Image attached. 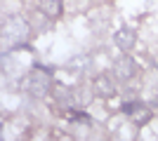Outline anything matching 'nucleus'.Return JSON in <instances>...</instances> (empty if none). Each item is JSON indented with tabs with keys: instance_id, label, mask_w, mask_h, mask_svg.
Returning a JSON list of instances; mask_svg holds the SVG:
<instances>
[{
	"instance_id": "423d86ee",
	"label": "nucleus",
	"mask_w": 158,
	"mask_h": 141,
	"mask_svg": "<svg viewBox=\"0 0 158 141\" xmlns=\"http://www.w3.org/2000/svg\"><path fill=\"white\" fill-rule=\"evenodd\" d=\"M92 87H94V94H102V96H113L116 94V85H113L111 75H97Z\"/></svg>"
},
{
	"instance_id": "7ed1b4c3",
	"label": "nucleus",
	"mask_w": 158,
	"mask_h": 141,
	"mask_svg": "<svg viewBox=\"0 0 158 141\" xmlns=\"http://www.w3.org/2000/svg\"><path fill=\"white\" fill-rule=\"evenodd\" d=\"M120 111H123V115H127L132 120V125H144V122L151 120V115H153L151 104H144V101H139V99L125 101V104L120 106Z\"/></svg>"
},
{
	"instance_id": "1a4fd4ad",
	"label": "nucleus",
	"mask_w": 158,
	"mask_h": 141,
	"mask_svg": "<svg viewBox=\"0 0 158 141\" xmlns=\"http://www.w3.org/2000/svg\"><path fill=\"white\" fill-rule=\"evenodd\" d=\"M156 64H158V59H156Z\"/></svg>"
},
{
	"instance_id": "6e6552de",
	"label": "nucleus",
	"mask_w": 158,
	"mask_h": 141,
	"mask_svg": "<svg viewBox=\"0 0 158 141\" xmlns=\"http://www.w3.org/2000/svg\"><path fill=\"white\" fill-rule=\"evenodd\" d=\"M151 108H156V111H158V96H156V99L151 101Z\"/></svg>"
},
{
	"instance_id": "f03ea898",
	"label": "nucleus",
	"mask_w": 158,
	"mask_h": 141,
	"mask_svg": "<svg viewBox=\"0 0 158 141\" xmlns=\"http://www.w3.org/2000/svg\"><path fill=\"white\" fill-rule=\"evenodd\" d=\"M2 42L5 47H21L24 40L28 38V31L31 26L26 24V19H21V17H7L2 21Z\"/></svg>"
},
{
	"instance_id": "f257e3e1",
	"label": "nucleus",
	"mask_w": 158,
	"mask_h": 141,
	"mask_svg": "<svg viewBox=\"0 0 158 141\" xmlns=\"http://www.w3.org/2000/svg\"><path fill=\"white\" fill-rule=\"evenodd\" d=\"M21 89H26L31 96H45L50 89H52V73L50 68H43V66H35L31 73L24 75L21 80Z\"/></svg>"
},
{
	"instance_id": "39448f33",
	"label": "nucleus",
	"mask_w": 158,
	"mask_h": 141,
	"mask_svg": "<svg viewBox=\"0 0 158 141\" xmlns=\"http://www.w3.org/2000/svg\"><path fill=\"white\" fill-rule=\"evenodd\" d=\"M38 7L47 19H59L61 12H64V2L61 0H38Z\"/></svg>"
},
{
	"instance_id": "0eeeda50",
	"label": "nucleus",
	"mask_w": 158,
	"mask_h": 141,
	"mask_svg": "<svg viewBox=\"0 0 158 141\" xmlns=\"http://www.w3.org/2000/svg\"><path fill=\"white\" fill-rule=\"evenodd\" d=\"M113 42H116L118 49H123V52L132 49V47H135V31H130V28H120L118 33H113Z\"/></svg>"
},
{
	"instance_id": "20e7f679",
	"label": "nucleus",
	"mask_w": 158,
	"mask_h": 141,
	"mask_svg": "<svg viewBox=\"0 0 158 141\" xmlns=\"http://www.w3.org/2000/svg\"><path fill=\"white\" fill-rule=\"evenodd\" d=\"M135 75H137V64H135V59L130 54H123V57H118L113 61V78H118L120 82H127Z\"/></svg>"
}]
</instances>
